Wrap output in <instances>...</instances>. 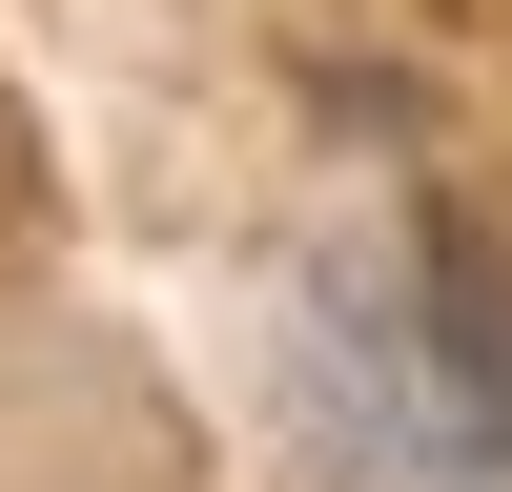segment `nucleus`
<instances>
[{
    "instance_id": "obj_1",
    "label": "nucleus",
    "mask_w": 512,
    "mask_h": 492,
    "mask_svg": "<svg viewBox=\"0 0 512 492\" xmlns=\"http://www.w3.org/2000/svg\"><path fill=\"white\" fill-rule=\"evenodd\" d=\"M287 410L328 492H512V267L431 205H369L287 287Z\"/></svg>"
}]
</instances>
